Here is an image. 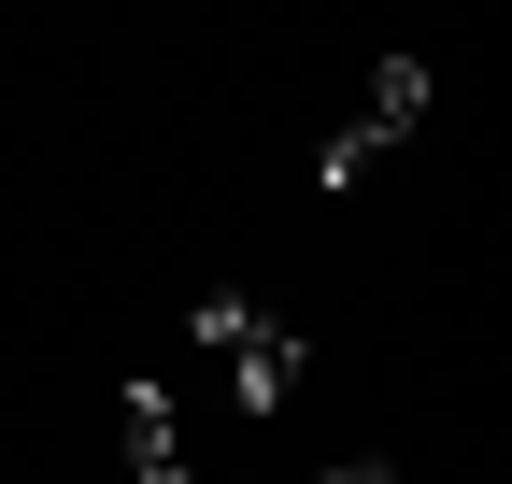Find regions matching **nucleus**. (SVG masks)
<instances>
[{"label":"nucleus","mask_w":512,"mask_h":484,"mask_svg":"<svg viewBox=\"0 0 512 484\" xmlns=\"http://www.w3.org/2000/svg\"><path fill=\"white\" fill-rule=\"evenodd\" d=\"M200 356L228 371L242 413H285V399H299V328H285V314H256V299H228V285L200 299Z\"/></svg>","instance_id":"nucleus-1"},{"label":"nucleus","mask_w":512,"mask_h":484,"mask_svg":"<svg viewBox=\"0 0 512 484\" xmlns=\"http://www.w3.org/2000/svg\"><path fill=\"white\" fill-rule=\"evenodd\" d=\"M413 114H427V57H384V72H370V100L342 114V143H328V157H313V186H356V171H370L384 143H399V129H413Z\"/></svg>","instance_id":"nucleus-2"},{"label":"nucleus","mask_w":512,"mask_h":484,"mask_svg":"<svg viewBox=\"0 0 512 484\" xmlns=\"http://www.w3.org/2000/svg\"><path fill=\"white\" fill-rule=\"evenodd\" d=\"M114 456H128V484H185V428H171V385H114Z\"/></svg>","instance_id":"nucleus-3"},{"label":"nucleus","mask_w":512,"mask_h":484,"mask_svg":"<svg viewBox=\"0 0 512 484\" xmlns=\"http://www.w3.org/2000/svg\"><path fill=\"white\" fill-rule=\"evenodd\" d=\"M328 484H399V470H328Z\"/></svg>","instance_id":"nucleus-4"}]
</instances>
